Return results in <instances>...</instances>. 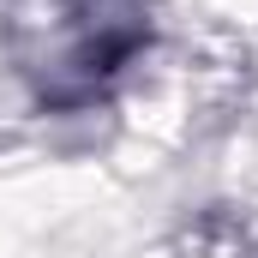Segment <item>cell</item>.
<instances>
[{
    "label": "cell",
    "instance_id": "cell-1",
    "mask_svg": "<svg viewBox=\"0 0 258 258\" xmlns=\"http://www.w3.org/2000/svg\"><path fill=\"white\" fill-rule=\"evenodd\" d=\"M144 42V0H60L54 18H48V54H42V84L48 96H90L114 66L126 60L132 48Z\"/></svg>",
    "mask_w": 258,
    "mask_h": 258
}]
</instances>
